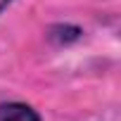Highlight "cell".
Returning a JSON list of instances; mask_svg holds the SVG:
<instances>
[{
    "instance_id": "6da1fadb",
    "label": "cell",
    "mask_w": 121,
    "mask_h": 121,
    "mask_svg": "<svg viewBox=\"0 0 121 121\" xmlns=\"http://www.w3.org/2000/svg\"><path fill=\"white\" fill-rule=\"evenodd\" d=\"M0 121H40V114L26 102L0 104Z\"/></svg>"
},
{
    "instance_id": "7a4b0ae2",
    "label": "cell",
    "mask_w": 121,
    "mask_h": 121,
    "mask_svg": "<svg viewBox=\"0 0 121 121\" xmlns=\"http://www.w3.org/2000/svg\"><path fill=\"white\" fill-rule=\"evenodd\" d=\"M81 36H83V31H81L78 26H74V24H55V26L48 31V38H50V43H55V45H71V43H76Z\"/></svg>"
},
{
    "instance_id": "3957f363",
    "label": "cell",
    "mask_w": 121,
    "mask_h": 121,
    "mask_svg": "<svg viewBox=\"0 0 121 121\" xmlns=\"http://www.w3.org/2000/svg\"><path fill=\"white\" fill-rule=\"evenodd\" d=\"M12 3H14V0H0V14H3V12H5V10H7Z\"/></svg>"
}]
</instances>
